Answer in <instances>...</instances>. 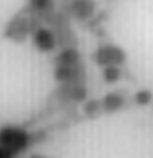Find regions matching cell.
<instances>
[{"instance_id": "7c38bea8", "label": "cell", "mask_w": 153, "mask_h": 158, "mask_svg": "<svg viewBox=\"0 0 153 158\" xmlns=\"http://www.w3.org/2000/svg\"><path fill=\"white\" fill-rule=\"evenodd\" d=\"M122 78V69L121 66H106L102 69V79L105 83L114 85Z\"/></svg>"}, {"instance_id": "9a60e30c", "label": "cell", "mask_w": 153, "mask_h": 158, "mask_svg": "<svg viewBox=\"0 0 153 158\" xmlns=\"http://www.w3.org/2000/svg\"><path fill=\"white\" fill-rule=\"evenodd\" d=\"M28 158H47V157L43 156V154H39V153H32V154H30Z\"/></svg>"}, {"instance_id": "8fae6325", "label": "cell", "mask_w": 153, "mask_h": 158, "mask_svg": "<svg viewBox=\"0 0 153 158\" xmlns=\"http://www.w3.org/2000/svg\"><path fill=\"white\" fill-rule=\"evenodd\" d=\"M82 113L86 118L94 119V118L100 117L104 114V107H102V101L101 99H86L82 106Z\"/></svg>"}, {"instance_id": "ba28073f", "label": "cell", "mask_w": 153, "mask_h": 158, "mask_svg": "<svg viewBox=\"0 0 153 158\" xmlns=\"http://www.w3.org/2000/svg\"><path fill=\"white\" fill-rule=\"evenodd\" d=\"M102 107L105 114H114L122 110L126 105V95L121 91H110L102 97Z\"/></svg>"}, {"instance_id": "7a4b0ae2", "label": "cell", "mask_w": 153, "mask_h": 158, "mask_svg": "<svg viewBox=\"0 0 153 158\" xmlns=\"http://www.w3.org/2000/svg\"><path fill=\"white\" fill-rule=\"evenodd\" d=\"M91 59L98 67L104 69L106 66H124L128 55L122 47L113 43H104L91 54Z\"/></svg>"}, {"instance_id": "277c9868", "label": "cell", "mask_w": 153, "mask_h": 158, "mask_svg": "<svg viewBox=\"0 0 153 158\" xmlns=\"http://www.w3.org/2000/svg\"><path fill=\"white\" fill-rule=\"evenodd\" d=\"M61 7L63 12L79 23H87L97 11L94 0H63Z\"/></svg>"}, {"instance_id": "5b68a950", "label": "cell", "mask_w": 153, "mask_h": 158, "mask_svg": "<svg viewBox=\"0 0 153 158\" xmlns=\"http://www.w3.org/2000/svg\"><path fill=\"white\" fill-rule=\"evenodd\" d=\"M51 97L62 103H83L87 99V89L85 85L63 83L54 90Z\"/></svg>"}, {"instance_id": "4fadbf2b", "label": "cell", "mask_w": 153, "mask_h": 158, "mask_svg": "<svg viewBox=\"0 0 153 158\" xmlns=\"http://www.w3.org/2000/svg\"><path fill=\"white\" fill-rule=\"evenodd\" d=\"M133 101L138 106H148L153 102V93L148 89H141L133 95Z\"/></svg>"}, {"instance_id": "30bf717a", "label": "cell", "mask_w": 153, "mask_h": 158, "mask_svg": "<svg viewBox=\"0 0 153 158\" xmlns=\"http://www.w3.org/2000/svg\"><path fill=\"white\" fill-rule=\"evenodd\" d=\"M54 63L62 66H77L82 63V55L77 47H65L54 56Z\"/></svg>"}, {"instance_id": "8992f818", "label": "cell", "mask_w": 153, "mask_h": 158, "mask_svg": "<svg viewBox=\"0 0 153 158\" xmlns=\"http://www.w3.org/2000/svg\"><path fill=\"white\" fill-rule=\"evenodd\" d=\"M54 79L59 85L73 83V85H85L86 82V67L83 62L77 66H62L55 64L54 67Z\"/></svg>"}, {"instance_id": "5bb4252c", "label": "cell", "mask_w": 153, "mask_h": 158, "mask_svg": "<svg viewBox=\"0 0 153 158\" xmlns=\"http://www.w3.org/2000/svg\"><path fill=\"white\" fill-rule=\"evenodd\" d=\"M14 157H15V154L12 152H10L8 149L0 146V158H14Z\"/></svg>"}, {"instance_id": "9c48e42d", "label": "cell", "mask_w": 153, "mask_h": 158, "mask_svg": "<svg viewBox=\"0 0 153 158\" xmlns=\"http://www.w3.org/2000/svg\"><path fill=\"white\" fill-rule=\"evenodd\" d=\"M23 10L26 12L40 15L43 20H45L47 15L55 11V0H27Z\"/></svg>"}, {"instance_id": "6da1fadb", "label": "cell", "mask_w": 153, "mask_h": 158, "mask_svg": "<svg viewBox=\"0 0 153 158\" xmlns=\"http://www.w3.org/2000/svg\"><path fill=\"white\" fill-rule=\"evenodd\" d=\"M31 145L32 138L24 127L16 125H6L0 127V146L8 149L15 156L26 152Z\"/></svg>"}, {"instance_id": "52a82bcc", "label": "cell", "mask_w": 153, "mask_h": 158, "mask_svg": "<svg viewBox=\"0 0 153 158\" xmlns=\"http://www.w3.org/2000/svg\"><path fill=\"white\" fill-rule=\"evenodd\" d=\"M32 43L39 52L50 54L58 47V39L51 27H40L35 32L31 34Z\"/></svg>"}, {"instance_id": "3957f363", "label": "cell", "mask_w": 153, "mask_h": 158, "mask_svg": "<svg viewBox=\"0 0 153 158\" xmlns=\"http://www.w3.org/2000/svg\"><path fill=\"white\" fill-rule=\"evenodd\" d=\"M2 35L4 39L11 40L12 43H16V44L24 43L31 35L28 15H27L23 10L16 12L8 22H7Z\"/></svg>"}]
</instances>
